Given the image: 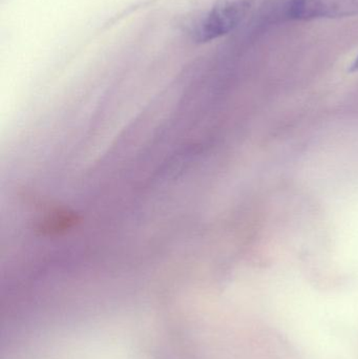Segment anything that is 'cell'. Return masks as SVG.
<instances>
[{"mask_svg":"<svg viewBox=\"0 0 358 359\" xmlns=\"http://www.w3.org/2000/svg\"><path fill=\"white\" fill-rule=\"evenodd\" d=\"M252 2L254 0H218L191 29V39L205 43L231 33L245 18Z\"/></svg>","mask_w":358,"mask_h":359,"instance_id":"obj_2","label":"cell"},{"mask_svg":"<svg viewBox=\"0 0 358 359\" xmlns=\"http://www.w3.org/2000/svg\"><path fill=\"white\" fill-rule=\"evenodd\" d=\"M43 219H50V217H43ZM63 221H69V219H63ZM74 222H79V221H74ZM83 223H88V222H83ZM94 224H99V223H94ZM106 226V224H103L102 227H105ZM101 227V226H100Z\"/></svg>","mask_w":358,"mask_h":359,"instance_id":"obj_4","label":"cell"},{"mask_svg":"<svg viewBox=\"0 0 358 359\" xmlns=\"http://www.w3.org/2000/svg\"><path fill=\"white\" fill-rule=\"evenodd\" d=\"M349 72H350V73H357V72H358V55L357 56V58L354 59V61H353L352 65H351L350 67H349Z\"/></svg>","mask_w":358,"mask_h":359,"instance_id":"obj_3","label":"cell"},{"mask_svg":"<svg viewBox=\"0 0 358 359\" xmlns=\"http://www.w3.org/2000/svg\"><path fill=\"white\" fill-rule=\"evenodd\" d=\"M261 16L268 23L358 16V0H265Z\"/></svg>","mask_w":358,"mask_h":359,"instance_id":"obj_1","label":"cell"}]
</instances>
